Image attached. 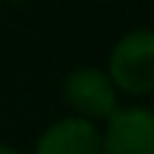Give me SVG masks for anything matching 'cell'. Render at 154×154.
Returning a JSON list of instances; mask_svg holds the SVG:
<instances>
[{"label": "cell", "instance_id": "cell-6", "mask_svg": "<svg viewBox=\"0 0 154 154\" xmlns=\"http://www.w3.org/2000/svg\"><path fill=\"white\" fill-rule=\"evenodd\" d=\"M0 3H3V0H0Z\"/></svg>", "mask_w": 154, "mask_h": 154}, {"label": "cell", "instance_id": "cell-3", "mask_svg": "<svg viewBox=\"0 0 154 154\" xmlns=\"http://www.w3.org/2000/svg\"><path fill=\"white\" fill-rule=\"evenodd\" d=\"M100 154H154V111L143 106L119 108L100 135Z\"/></svg>", "mask_w": 154, "mask_h": 154}, {"label": "cell", "instance_id": "cell-5", "mask_svg": "<svg viewBox=\"0 0 154 154\" xmlns=\"http://www.w3.org/2000/svg\"><path fill=\"white\" fill-rule=\"evenodd\" d=\"M0 154H22V152L14 149V146H8V143H0Z\"/></svg>", "mask_w": 154, "mask_h": 154}, {"label": "cell", "instance_id": "cell-4", "mask_svg": "<svg viewBox=\"0 0 154 154\" xmlns=\"http://www.w3.org/2000/svg\"><path fill=\"white\" fill-rule=\"evenodd\" d=\"M35 154H100V133L81 116H65L41 133Z\"/></svg>", "mask_w": 154, "mask_h": 154}, {"label": "cell", "instance_id": "cell-1", "mask_svg": "<svg viewBox=\"0 0 154 154\" xmlns=\"http://www.w3.org/2000/svg\"><path fill=\"white\" fill-rule=\"evenodd\" d=\"M108 79L114 89L127 95H149L154 89V30H130L108 54Z\"/></svg>", "mask_w": 154, "mask_h": 154}, {"label": "cell", "instance_id": "cell-2", "mask_svg": "<svg viewBox=\"0 0 154 154\" xmlns=\"http://www.w3.org/2000/svg\"><path fill=\"white\" fill-rule=\"evenodd\" d=\"M62 95L65 100L81 114V119H111L119 111L116 89L108 79V73L97 68H76L62 79Z\"/></svg>", "mask_w": 154, "mask_h": 154}]
</instances>
